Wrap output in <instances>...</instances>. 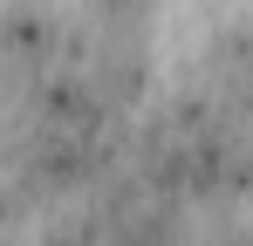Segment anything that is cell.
I'll return each instance as SVG.
<instances>
[{
    "label": "cell",
    "mask_w": 253,
    "mask_h": 246,
    "mask_svg": "<svg viewBox=\"0 0 253 246\" xmlns=\"http://www.w3.org/2000/svg\"><path fill=\"white\" fill-rule=\"evenodd\" d=\"M151 0H83V21L89 28H144Z\"/></svg>",
    "instance_id": "6da1fadb"
}]
</instances>
